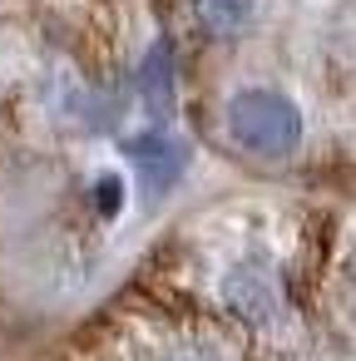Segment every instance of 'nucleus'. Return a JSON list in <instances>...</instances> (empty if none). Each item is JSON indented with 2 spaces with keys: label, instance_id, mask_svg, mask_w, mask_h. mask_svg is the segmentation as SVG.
<instances>
[{
  "label": "nucleus",
  "instance_id": "obj_2",
  "mask_svg": "<svg viewBox=\"0 0 356 361\" xmlns=\"http://www.w3.org/2000/svg\"><path fill=\"white\" fill-rule=\"evenodd\" d=\"M223 302L238 322L247 326H272L277 322V282L267 272L262 257H243L238 267H228L223 277Z\"/></svg>",
  "mask_w": 356,
  "mask_h": 361
},
{
  "label": "nucleus",
  "instance_id": "obj_7",
  "mask_svg": "<svg viewBox=\"0 0 356 361\" xmlns=\"http://www.w3.org/2000/svg\"><path fill=\"white\" fill-rule=\"evenodd\" d=\"M168 361H213V356H198V351H188V356H168Z\"/></svg>",
  "mask_w": 356,
  "mask_h": 361
},
{
  "label": "nucleus",
  "instance_id": "obj_3",
  "mask_svg": "<svg viewBox=\"0 0 356 361\" xmlns=\"http://www.w3.org/2000/svg\"><path fill=\"white\" fill-rule=\"evenodd\" d=\"M124 149L134 154V164H139V178H144V193H149V198L168 193V188L178 183V173L188 169V154H183V144H173V139H164V134L129 139Z\"/></svg>",
  "mask_w": 356,
  "mask_h": 361
},
{
  "label": "nucleus",
  "instance_id": "obj_4",
  "mask_svg": "<svg viewBox=\"0 0 356 361\" xmlns=\"http://www.w3.org/2000/svg\"><path fill=\"white\" fill-rule=\"evenodd\" d=\"M144 99H149V114L164 124L173 109V55H168V45H154L144 60Z\"/></svg>",
  "mask_w": 356,
  "mask_h": 361
},
{
  "label": "nucleus",
  "instance_id": "obj_6",
  "mask_svg": "<svg viewBox=\"0 0 356 361\" xmlns=\"http://www.w3.org/2000/svg\"><path fill=\"white\" fill-rule=\"evenodd\" d=\"M94 193H99V213L114 218V213H119V193H124V183H119L114 173H104V178L94 183Z\"/></svg>",
  "mask_w": 356,
  "mask_h": 361
},
{
  "label": "nucleus",
  "instance_id": "obj_1",
  "mask_svg": "<svg viewBox=\"0 0 356 361\" xmlns=\"http://www.w3.org/2000/svg\"><path fill=\"white\" fill-rule=\"evenodd\" d=\"M228 134L252 154H292L302 139V114L272 90H243L228 104Z\"/></svg>",
  "mask_w": 356,
  "mask_h": 361
},
{
  "label": "nucleus",
  "instance_id": "obj_5",
  "mask_svg": "<svg viewBox=\"0 0 356 361\" xmlns=\"http://www.w3.org/2000/svg\"><path fill=\"white\" fill-rule=\"evenodd\" d=\"M198 25L213 35H238L252 16H257V0H193Z\"/></svg>",
  "mask_w": 356,
  "mask_h": 361
}]
</instances>
